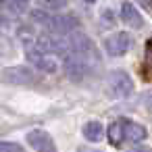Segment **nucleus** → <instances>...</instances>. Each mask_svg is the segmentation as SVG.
<instances>
[{"mask_svg":"<svg viewBox=\"0 0 152 152\" xmlns=\"http://www.w3.org/2000/svg\"><path fill=\"white\" fill-rule=\"evenodd\" d=\"M129 48H131V36H129L127 31H115V34H110V36L104 40V50H106V54L113 56V58L127 54Z\"/></svg>","mask_w":152,"mask_h":152,"instance_id":"nucleus-6","label":"nucleus"},{"mask_svg":"<svg viewBox=\"0 0 152 152\" xmlns=\"http://www.w3.org/2000/svg\"><path fill=\"white\" fill-rule=\"evenodd\" d=\"M23 50H25V58H27L38 71H42V73H56V71H58V67H61V65H58V58H56L54 54L42 50L40 46H36V42L25 44Z\"/></svg>","mask_w":152,"mask_h":152,"instance_id":"nucleus-1","label":"nucleus"},{"mask_svg":"<svg viewBox=\"0 0 152 152\" xmlns=\"http://www.w3.org/2000/svg\"><path fill=\"white\" fill-rule=\"evenodd\" d=\"M0 79H2L4 83H11V86H31V83L36 81V73H34L29 67L15 65V67L2 69Z\"/></svg>","mask_w":152,"mask_h":152,"instance_id":"nucleus-5","label":"nucleus"},{"mask_svg":"<svg viewBox=\"0 0 152 152\" xmlns=\"http://www.w3.org/2000/svg\"><path fill=\"white\" fill-rule=\"evenodd\" d=\"M11 2H13V4H15L19 11H23V9L27 7V0H11Z\"/></svg>","mask_w":152,"mask_h":152,"instance_id":"nucleus-15","label":"nucleus"},{"mask_svg":"<svg viewBox=\"0 0 152 152\" xmlns=\"http://www.w3.org/2000/svg\"><path fill=\"white\" fill-rule=\"evenodd\" d=\"M142 140H146V129L140 123H133L131 119H125V142L140 144Z\"/></svg>","mask_w":152,"mask_h":152,"instance_id":"nucleus-10","label":"nucleus"},{"mask_svg":"<svg viewBox=\"0 0 152 152\" xmlns=\"http://www.w3.org/2000/svg\"><path fill=\"white\" fill-rule=\"evenodd\" d=\"M83 2H88V4H94V2H96V0H83Z\"/></svg>","mask_w":152,"mask_h":152,"instance_id":"nucleus-18","label":"nucleus"},{"mask_svg":"<svg viewBox=\"0 0 152 152\" xmlns=\"http://www.w3.org/2000/svg\"><path fill=\"white\" fill-rule=\"evenodd\" d=\"M77 27H79L77 17H73V15H52L50 13V19H48L44 29L52 31V34H58V36H69Z\"/></svg>","mask_w":152,"mask_h":152,"instance_id":"nucleus-7","label":"nucleus"},{"mask_svg":"<svg viewBox=\"0 0 152 152\" xmlns=\"http://www.w3.org/2000/svg\"><path fill=\"white\" fill-rule=\"evenodd\" d=\"M40 4L48 13H58V11H63L67 7V0H40Z\"/></svg>","mask_w":152,"mask_h":152,"instance_id":"nucleus-13","label":"nucleus"},{"mask_svg":"<svg viewBox=\"0 0 152 152\" xmlns=\"http://www.w3.org/2000/svg\"><path fill=\"white\" fill-rule=\"evenodd\" d=\"M90 67H92V65H90L83 56H79V54H75V52H71V50L63 56V69H65L67 79H71V81H81V79L88 75Z\"/></svg>","mask_w":152,"mask_h":152,"instance_id":"nucleus-4","label":"nucleus"},{"mask_svg":"<svg viewBox=\"0 0 152 152\" xmlns=\"http://www.w3.org/2000/svg\"><path fill=\"white\" fill-rule=\"evenodd\" d=\"M0 152H25V148L17 142H0Z\"/></svg>","mask_w":152,"mask_h":152,"instance_id":"nucleus-14","label":"nucleus"},{"mask_svg":"<svg viewBox=\"0 0 152 152\" xmlns=\"http://www.w3.org/2000/svg\"><path fill=\"white\" fill-rule=\"evenodd\" d=\"M102 135H104L102 123H98V121H88V123L83 125V137H86L88 142H98V140H102Z\"/></svg>","mask_w":152,"mask_h":152,"instance_id":"nucleus-12","label":"nucleus"},{"mask_svg":"<svg viewBox=\"0 0 152 152\" xmlns=\"http://www.w3.org/2000/svg\"><path fill=\"white\" fill-rule=\"evenodd\" d=\"M127 152H152V148H148V146H135V148H131Z\"/></svg>","mask_w":152,"mask_h":152,"instance_id":"nucleus-16","label":"nucleus"},{"mask_svg":"<svg viewBox=\"0 0 152 152\" xmlns=\"http://www.w3.org/2000/svg\"><path fill=\"white\" fill-rule=\"evenodd\" d=\"M67 42H69V50L71 52L83 56L90 65H96L98 63V50H96L94 42L90 40V36H86L83 31H79V29L71 31L67 36Z\"/></svg>","mask_w":152,"mask_h":152,"instance_id":"nucleus-2","label":"nucleus"},{"mask_svg":"<svg viewBox=\"0 0 152 152\" xmlns=\"http://www.w3.org/2000/svg\"><path fill=\"white\" fill-rule=\"evenodd\" d=\"M77 152H102V150H98V148H90V146H81Z\"/></svg>","mask_w":152,"mask_h":152,"instance_id":"nucleus-17","label":"nucleus"},{"mask_svg":"<svg viewBox=\"0 0 152 152\" xmlns=\"http://www.w3.org/2000/svg\"><path fill=\"white\" fill-rule=\"evenodd\" d=\"M27 144L36 150V152H58L54 137L46 131V129H31L27 133Z\"/></svg>","mask_w":152,"mask_h":152,"instance_id":"nucleus-8","label":"nucleus"},{"mask_svg":"<svg viewBox=\"0 0 152 152\" xmlns=\"http://www.w3.org/2000/svg\"><path fill=\"white\" fill-rule=\"evenodd\" d=\"M119 17H121V21L127 23L129 27L140 29V27L144 25V17H142V13L137 11V7H135L133 2H129V0L121 2V7H119Z\"/></svg>","mask_w":152,"mask_h":152,"instance_id":"nucleus-9","label":"nucleus"},{"mask_svg":"<svg viewBox=\"0 0 152 152\" xmlns=\"http://www.w3.org/2000/svg\"><path fill=\"white\" fill-rule=\"evenodd\" d=\"M106 133H108L110 144H115V146L123 144V142H125V119H117V121H113Z\"/></svg>","mask_w":152,"mask_h":152,"instance_id":"nucleus-11","label":"nucleus"},{"mask_svg":"<svg viewBox=\"0 0 152 152\" xmlns=\"http://www.w3.org/2000/svg\"><path fill=\"white\" fill-rule=\"evenodd\" d=\"M135 86H133V79L129 77V73L125 71H113L108 75V92L113 98H119V100H125L133 94Z\"/></svg>","mask_w":152,"mask_h":152,"instance_id":"nucleus-3","label":"nucleus"}]
</instances>
